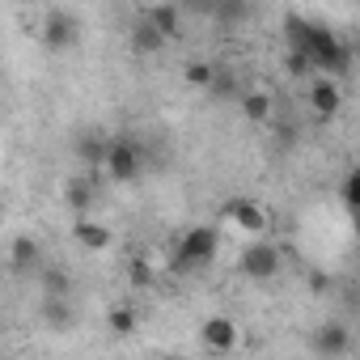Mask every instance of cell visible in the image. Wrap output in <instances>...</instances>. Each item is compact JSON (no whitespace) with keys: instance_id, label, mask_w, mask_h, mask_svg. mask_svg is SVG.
Masks as SVG:
<instances>
[{"instance_id":"cell-21","label":"cell","mask_w":360,"mask_h":360,"mask_svg":"<svg viewBox=\"0 0 360 360\" xmlns=\"http://www.w3.org/2000/svg\"><path fill=\"white\" fill-rule=\"evenodd\" d=\"M339 200H343V212H356V204H360V174H356V169L343 178V187H339Z\"/></svg>"},{"instance_id":"cell-4","label":"cell","mask_w":360,"mask_h":360,"mask_svg":"<svg viewBox=\"0 0 360 360\" xmlns=\"http://www.w3.org/2000/svg\"><path fill=\"white\" fill-rule=\"evenodd\" d=\"M238 267H242V276H250V280H276V276H280V250H276L267 238H255V242L242 250Z\"/></svg>"},{"instance_id":"cell-14","label":"cell","mask_w":360,"mask_h":360,"mask_svg":"<svg viewBox=\"0 0 360 360\" xmlns=\"http://www.w3.org/2000/svg\"><path fill=\"white\" fill-rule=\"evenodd\" d=\"M106 326H110L115 339H131L136 326H140V318H136L131 305H110V309H106Z\"/></svg>"},{"instance_id":"cell-1","label":"cell","mask_w":360,"mask_h":360,"mask_svg":"<svg viewBox=\"0 0 360 360\" xmlns=\"http://www.w3.org/2000/svg\"><path fill=\"white\" fill-rule=\"evenodd\" d=\"M284 30H288V51L305 56V60H309V68H322V77H343V72H347L352 51L339 43V34H335V30H326V26L309 22V18H297V13H288V18H284Z\"/></svg>"},{"instance_id":"cell-7","label":"cell","mask_w":360,"mask_h":360,"mask_svg":"<svg viewBox=\"0 0 360 360\" xmlns=\"http://www.w3.org/2000/svg\"><path fill=\"white\" fill-rule=\"evenodd\" d=\"M43 43L47 47H56V51H64V47H72L77 43V34H81V22L72 18V13H64V9H51L47 18H43Z\"/></svg>"},{"instance_id":"cell-12","label":"cell","mask_w":360,"mask_h":360,"mask_svg":"<svg viewBox=\"0 0 360 360\" xmlns=\"http://www.w3.org/2000/svg\"><path fill=\"white\" fill-rule=\"evenodd\" d=\"M72 238H77L85 250H106V246H110V229H106L102 221H89V217H81V221L72 225Z\"/></svg>"},{"instance_id":"cell-22","label":"cell","mask_w":360,"mask_h":360,"mask_svg":"<svg viewBox=\"0 0 360 360\" xmlns=\"http://www.w3.org/2000/svg\"><path fill=\"white\" fill-rule=\"evenodd\" d=\"M284 64H288V72H292V77H305V72H309V60H305V56H297V51H288V60H284Z\"/></svg>"},{"instance_id":"cell-17","label":"cell","mask_w":360,"mask_h":360,"mask_svg":"<svg viewBox=\"0 0 360 360\" xmlns=\"http://www.w3.org/2000/svg\"><path fill=\"white\" fill-rule=\"evenodd\" d=\"M242 115H246L250 123H267V119H271V98H267L263 89L242 94Z\"/></svg>"},{"instance_id":"cell-15","label":"cell","mask_w":360,"mask_h":360,"mask_svg":"<svg viewBox=\"0 0 360 360\" xmlns=\"http://www.w3.org/2000/svg\"><path fill=\"white\" fill-rule=\"evenodd\" d=\"M131 47H136L140 56H153V51H161V47H165V39H161V34H157V30L140 18V22L131 26Z\"/></svg>"},{"instance_id":"cell-23","label":"cell","mask_w":360,"mask_h":360,"mask_svg":"<svg viewBox=\"0 0 360 360\" xmlns=\"http://www.w3.org/2000/svg\"><path fill=\"white\" fill-rule=\"evenodd\" d=\"M131 284H153V276H148V263H131Z\"/></svg>"},{"instance_id":"cell-5","label":"cell","mask_w":360,"mask_h":360,"mask_svg":"<svg viewBox=\"0 0 360 360\" xmlns=\"http://www.w3.org/2000/svg\"><path fill=\"white\" fill-rule=\"evenodd\" d=\"M225 217H229L242 233H250V238H263V233H267V212H263V204H259V200L233 195V200L225 204Z\"/></svg>"},{"instance_id":"cell-6","label":"cell","mask_w":360,"mask_h":360,"mask_svg":"<svg viewBox=\"0 0 360 360\" xmlns=\"http://www.w3.org/2000/svg\"><path fill=\"white\" fill-rule=\"evenodd\" d=\"M309 347H314L322 360H343V356L352 352V330H347L343 322H322V326L314 330Z\"/></svg>"},{"instance_id":"cell-8","label":"cell","mask_w":360,"mask_h":360,"mask_svg":"<svg viewBox=\"0 0 360 360\" xmlns=\"http://www.w3.org/2000/svg\"><path fill=\"white\" fill-rule=\"evenodd\" d=\"M200 339H204V347H208V352H233L242 335H238V322H233V318L212 314V318L200 326Z\"/></svg>"},{"instance_id":"cell-3","label":"cell","mask_w":360,"mask_h":360,"mask_svg":"<svg viewBox=\"0 0 360 360\" xmlns=\"http://www.w3.org/2000/svg\"><path fill=\"white\" fill-rule=\"evenodd\" d=\"M102 169L115 178V183H136L144 174V153L131 136H115L106 140V157H102Z\"/></svg>"},{"instance_id":"cell-19","label":"cell","mask_w":360,"mask_h":360,"mask_svg":"<svg viewBox=\"0 0 360 360\" xmlns=\"http://www.w3.org/2000/svg\"><path fill=\"white\" fill-rule=\"evenodd\" d=\"M77 157L89 165V169H102V157H106V144L98 140V136H81L77 140Z\"/></svg>"},{"instance_id":"cell-10","label":"cell","mask_w":360,"mask_h":360,"mask_svg":"<svg viewBox=\"0 0 360 360\" xmlns=\"http://www.w3.org/2000/svg\"><path fill=\"white\" fill-rule=\"evenodd\" d=\"M64 204H68L77 217H89V208L98 204V187H94V178H89V174H77L72 183L64 187Z\"/></svg>"},{"instance_id":"cell-11","label":"cell","mask_w":360,"mask_h":360,"mask_svg":"<svg viewBox=\"0 0 360 360\" xmlns=\"http://www.w3.org/2000/svg\"><path fill=\"white\" fill-rule=\"evenodd\" d=\"M9 259H13V267H18V271H34V267L43 263V246H39V238H30V233L13 238Z\"/></svg>"},{"instance_id":"cell-24","label":"cell","mask_w":360,"mask_h":360,"mask_svg":"<svg viewBox=\"0 0 360 360\" xmlns=\"http://www.w3.org/2000/svg\"><path fill=\"white\" fill-rule=\"evenodd\" d=\"M0 229H5V212H0Z\"/></svg>"},{"instance_id":"cell-18","label":"cell","mask_w":360,"mask_h":360,"mask_svg":"<svg viewBox=\"0 0 360 360\" xmlns=\"http://www.w3.org/2000/svg\"><path fill=\"white\" fill-rule=\"evenodd\" d=\"M183 77H187V85L212 89V81H217V64H208V60H191V64L183 68Z\"/></svg>"},{"instance_id":"cell-13","label":"cell","mask_w":360,"mask_h":360,"mask_svg":"<svg viewBox=\"0 0 360 360\" xmlns=\"http://www.w3.org/2000/svg\"><path fill=\"white\" fill-rule=\"evenodd\" d=\"M144 22H148V26L169 43V39H178V22H183V13H178L174 5H153V9L144 13Z\"/></svg>"},{"instance_id":"cell-16","label":"cell","mask_w":360,"mask_h":360,"mask_svg":"<svg viewBox=\"0 0 360 360\" xmlns=\"http://www.w3.org/2000/svg\"><path fill=\"white\" fill-rule=\"evenodd\" d=\"M43 322L56 326V330H68V326H72V305H68L64 297H47V301H43Z\"/></svg>"},{"instance_id":"cell-2","label":"cell","mask_w":360,"mask_h":360,"mask_svg":"<svg viewBox=\"0 0 360 360\" xmlns=\"http://www.w3.org/2000/svg\"><path fill=\"white\" fill-rule=\"evenodd\" d=\"M221 250V229L217 225H191L183 238H178V250H174V267L178 271H195V267H208Z\"/></svg>"},{"instance_id":"cell-20","label":"cell","mask_w":360,"mask_h":360,"mask_svg":"<svg viewBox=\"0 0 360 360\" xmlns=\"http://www.w3.org/2000/svg\"><path fill=\"white\" fill-rule=\"evenodd\" d=\"M43 292H47V297H64V301H68V292H72V280H68V271H64V267H56V271H43Z\"/></svg>"},{"instance_id":"cell-9","label":"cell","mask_w":360,"mask_h":360,"mask_svg":"<svg viewBox=\"0 0 360 360\" xmlns=\"http://www.w3.org/2000/svg\"><path fill=\"white\" fill-rule=\"evenodd\" d=\"M309 106H314V115H322V119L339 115V106H343V94H339V85H335L330 77H318V81L309 85Z\"/></svg>"}]
</instances>
